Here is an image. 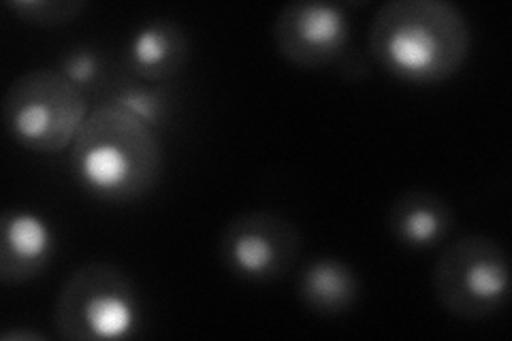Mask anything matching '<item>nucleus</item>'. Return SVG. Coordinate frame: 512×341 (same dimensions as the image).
Listing matches in <instances>:
<instances>
[{"mask_svg":"<svg viewBox=\"0 0 512 341\" xmlns=\"http://www.w3.org/2000/svg\"><path fill=\"white\" fill-rule=\"evenodd\" d=\"M367 50L395 79L436 86L463 69L472 30L463 11L448 0H389L370 24Z\"/></svg>","mask_w":512,"mask_h":341,"instance_id":"nucleus-1","label":"nucleus"},{"mask_svg":"<svg viewBox=\"0 0 512 341\" xmlns=\"http://www.w3.org/2000/svg\"><path fill=\"white\" fill-rule=\"evenodd\" d=\"M71 148L77 182L109 203L146 197L163 173L156 131L109 103L90 111Z\"/></svg>","mask_w":512,"mask_h":341,"instance_id":"nucleus-2","label":"nucleus"},{"mask_svg":"<svg viewBox=\"0 0 512 341\" xmlns=\"http://www.w3.org/2000/svg\"><path fill=\"white\" fill-rule=\"evenodd\" d=\"M139 295L133 280L109 263L77 267L62 284L54 307V329L69 341H114L139 327Z\"/></svg>","mask_w":512,"mask_h":341,"instance_id":"nucleus-3","label":"nucleus"},{"mask_svg":"<svg viewBox=\"0 0 512 341\" xmlns=\"http://www.w3.org/2000/svg\"><path fill=\"white\" fill-rule=\"evenodd\" d=\"M90 116L88 99L58 69L20 75L3 99L9 135L37 154H60L75 143Z\"/></svg>","mask_w":512,"mask_h":341,"instance_id":"nucleus-4","label":"nucleus"},{"mask_svg":"<svg viewBox=\"0 0 512 341\" xmlns=\"http://www.w3.org/2000/svg\"><path fill=\"white\" fill-rule=\"evenodd\" d=\"M431 284L448 314L461 320L489 318L508 301V252L485 235L461 237L444 248L431 273Z\"/></svg>","mask_w":512,"mask_h":341,"instance_id":"nucleus-5","label":"nucleus"},{"mask_svg":"<svg viewBox=\"0 0 512 341\" xmlns=\"http://www.w3.org/2000/svg\"><path fill=\"white\" fill-rule=\"evenodd\" d=\"M220 261L237 278L274 282L293 269L301 254L297 226L271 211H248L224 224Z\"/></svg>","mask_w":512,"mask_h":341,"instance_id":"nucleus-6","label":"nucleus"},{"mask_svg":"<svg viewBox=\"0 0 512 341\" xmlns=\"http://www.w3.org/2000/svg\"><path fill=\"white\" fill-rule=\"evenodd\" d=\"M271 35L278 54L288 64L316 71L342 58L350 39V24L340 5L299 0L278 11Z\"/></svg>","mask_w":512,"mask_h":341,"instance_id":"nucleus-7","label":"nucleus"},{"mask_svg":"<svg viewBox=\"0 0 512 341\" xmlns=\"http://www.w3.org/2000/svg\"><path fill=\"white\" fill-rule=\"evenodd\" d=\"M52 258V226L32 211L7 209L0 220V282L20 286L35 280Z\"/></svg>","mask_w":512,"mask_h":341,"instance_id":"nucleus-8","label":"nucleus"},{"mask_svg":"<svg viewBox=\"0 0 512 341\" xmlns=\"http://www.w3.org/2000/svg\"><path fill=\"white\" fill-rule=\"evenodd\" d=\"M190 60V37L188 32L173 20H150L137 28L128 41L126 64L139 79L148 84H163V81L180 75Z\"/></svg>","mask_w":512,"mask_h":341,"instance_id":"nucleus-9","label":"nucleus"},{"mask_svg":"<svg viewBox=\"0 0 512 341\" xmlns=\"http://www.w3.org/2000/svg\"><path fill=\"white\" fill-rule=\"evenodd\" d=\"M389 231L397 243L412 250L434 248L453 229V209L429 190H406L389 207Z\"/></svg>","mask_w":512,"mask_h":341,"instance_id":"nucleus-10","label":"nucleus"},{"mask_svg":"<svg viewBox=\"0 0 512 341\" xmlns=\"http://www.w3.org/2000/svg\"><path fill=\"white\" fill-rule=\"evenodd\" d=\"M301 303L320 316H340L357 305L361 282L357 271L340 258L320 256L301 269L297 280Z\"/></svg>","mask_w":512,"mask_h":341,"instance_id":"nucleus-11","label":"nucleus"},{"mask_svg":"<svg viewBox=\"0 0 512 341\" xmlns=\"http://www.w3.org/2000/svg\"><path fill=\"white\" fill-rule=\"evenodd\" d=\"M109 105L122 109L128 116L150 126L156 131L158 126H163L171 116V99L169 96L154 86L143 84H124L118 86L111 94Z\"/></svg>","mask_w":512,"mask_h":341,"instance_id":"nucleus-12","label":"nucleus"},{"mask_svg":"<svg viewBox=\"0 0 512 341\" xmlns=\"http://www.w3.org/2000/svg\"><path fill=\"white\" fill-rule=\"evenodd\" d=\"M5 7L30 26L58 28L75 22L88 5L84 0H7Z\"/></svg>","mask_w":512,"mask_h":341,"instance_id":"nucleus-13","label":"nucleus"},{"mask_svg":"<svg viewBox=\"0 0 512 341\" xmlns=\"http://www.w3.org/2000/svg\"><path fill=\"white\" fill-rule=\"evenodd\" d=\"M58 71L84 94L101 90L105 84V62L101 54L88 50V47H79V50L64 54Z\"/></svg>","mask_w":512,"mask_h":341,"instance_id":"nucleus-14","label":"nucleus"},{"mask_svg":"<svg viewBox=\"0 0 512 341\" xmlns=\"http://www.w3.org/2000/svg\"><path fill=\"white\" fill-rule=\"evenodd\" d=\"M0 339L3 341H45L47 337L39 331H32V329H11V331H5L3 335H0Z\"/></svg>","mask_w":512,"mask_h":341,"instance_id":"nucleus-15","label":"nucleus"}]
</instances>
